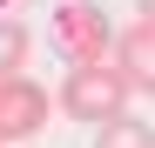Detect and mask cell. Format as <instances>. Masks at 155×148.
Returning <instances> with one entry per match:
<instances>
[{
	"instance_id": "1",
	"label": "cell",
	"mask_w": 155,
	"mask_h": 148,
	"mask_svg": "<svg viewBox=\"0 0 155 148\" xmlns=\"http://www.w3.org/2000/svg\"><path fill=\"white\" fill-rule=\"evenodd\" d=\"M54 108L68 121H88V128H108V121L128 114V81L115 61H94V67H68V81L54 94Z\"/></svg>"
},
{
	"instance_id": "2",
	"label": "cell",
	"mask_w": 155,
	"mask_h": 148,
	"mask_svg": "<svg viewBox=\"0 0 155 148\" xmlns=\"http://www.w3.org/2000/svg\"><path fill=\"white\" fill-rule=\"evenodd\" d=\"M47 40L68 67H94V61H115V27L94 0H61L54 20H47Z\"/></svg>"
},
{
	"instance_id": "3",
	"label": "cell",
	"mask_w": 155,
	"mask_h": 148,
	"mask_svg": "<svg viewBox=\"0 0 155 148\" xmlns=\"http://www.w3.org/2000/svg\"><path fill=\"white\" fill-rule=\"evenodd\" d=\"M47 121H54V94H47L34 74H20V81H0V141H7V148L34 141Z\"/></svg>"
},
{
	"instance_id": "4",
	"label": "cell",
	"mask_w": 155,
	"mask_h": 148,
	"mask_svg": "<svg viewBox=\"0 0 155 148\" xmlns=\"http://www.w3.org/2000/svg\"><path fill=\"white\" fill-rule=\"evenodd\" d=\"M115 67H121L128 94H148L155 101V27L148 20H135V27L115 34Z\"/></svg>"
},
{
	"instance_id": "5",
	"label": "cell",
	"mask_w": 155,
	"mask_h": 148,
	"mask_svg": "<svg viewBox=\"0 0 155 148\" xmlns=\"http://www.w3.org/2000/svg\"><path fill=\"white\" fill-rule=\"evenodd\" d=\"M27 54H34V34H27V20L0 14V81H20V67H27Z\"/></svg>"
},
{
	"instance_id": "6",
	"label": "cell",
	"mask_w": 155,
	"mask_h": 148,
	"mask_svg": "<svg viewBox=\"0 0 155 148\" xmlns=\"http://www.w3.org/2000/svg\"><path fill=\"white\" fill-rule=\"evenodd\" d=\"M94 148H155V128L135 121V114H121V121H108V128H94Z\"/></svg>"
},
{
	"instance_id": "7",
	"label": "cell",
	"mask_w": 155,
	"mask_h": 148,
	"mask_svg": "<svg viewBox=\"0 0 155 148\" xmlns=\"http://www.w3.org/2000/svg\"><path fill=\"white\" fill-rule=\"evenodd\" d=\"M135 14H142V20H148V27H155V0H135Z\"/></svg>"
},
{
	"instance_id": "8",
	"label": "cell",
	"mask_w": 155,
	"mask_h": 148,
	"mask_svg": "<svg viewBox=\"0 0 155 148\" xmlns=\"http://www.w3.org/2000/svg\"><path fill=\"white\" fill-rule=\"evenodd\" d=\"M7 7H27V0H0V14H7Z\"/></svg>"
},
{
	"instance_id": "9",
	"label": "cell",
	"mask_w": 155,
	"mask_h": 148,
	"mask_svg": "<svg viewBox=\"0 0 155 148\" xmlns=\"http://www.w3.org/2000/svg\"><path fill=\"white\" fill-rule=\"evenodd\" d=\"M0 148H7V141H0Z\"/></svg>"
}]
</instances>
